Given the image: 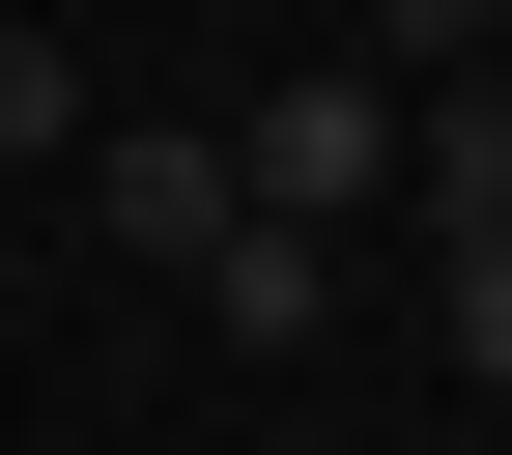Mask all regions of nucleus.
Returning <instances> with one entry per match:
<instances>
[{"label": "nucleus", "mask_w": 512, "mask_h": 455, "mask_svg": "<svg viewBox=\"0 0 512 455\" xmlns=\"http://www.w3.org/2000/svg\"><path fill=\"white\" fill-rule=\"evenodd\" d=\"M228 200L342 256V200H399V86H370V57H313V86H256V114H228Z\"/></svg>", "instance_id": "1"}, {"label": "nucleus", "mask_w": 512, "mask_h": 455, "mask_svg": "<svg viewBox=\"0 0 512 455\" xmlns=\"http://www.w3.org/2000/svg\"><path fill=\"white\" fill-rule=\"evenodd\" d=\"M399 200H427V228H512V86H484V57L399 114Z\"/></svg>", "instance_id": "2"}, {"label": "nucleus", "mask_w": 512, "mask_h": 455, "mask_svg": "<svg viewBox=\"0 0 512 455\" xmlns=\"http://www.w3.org/2000/svg\"><path fill=\"white\" fill-rule=\"evenodd\" d=\"M114 228H143V256H228L256 200H228V143H171V114H143V143H114Z\"/></svg>", "instance_id": "3"}, {"label": "nucleus", "mask_w": 512, "mask_h": 455, "mask_svg": "<svg viewBox=\"0 0 512 455\" xmlns=\"http://www.w3.org/2000/svg\"><path fill=\"white\" fill-rule=\"evenodd\" d=\"M200 313H228V342H313V313H342V256H313V228H228V256H200Z\"/></svg>", "instance_id": "4"}, {"label": "nucleus", "mask_w": 512, "mask_h": 455, "mask_svg": "<svg viewBox=\"0 0 512 455\" xmlns=\"http://www.w3.org/2000/svg\"><path fill=\"white\" fill-rule=\"evenodd\" d=\"M0 143H86V57H57L29 0H0Z\"/></svg>", "instance_id": "5"}, {"label": "nucleus", "mask_w": 512, "mask_h": 455, "mask_svg": "<svg viewBox=\"0 0 512 455\" xmlns=\"http://www.w3.org/2000/svg\"><path fill=\"white\" fill-rule=\"evenodd\" d=\"M427 313H456V370L512 399V228H456V285H427Z\"/></svg>", "instance_id": "6"}]
</instances>
